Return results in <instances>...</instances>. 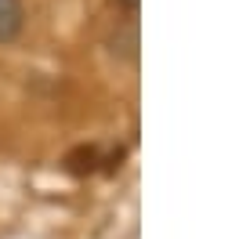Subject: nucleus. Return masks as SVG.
<instances>
[{
  "instance_id": "f257e3e1",
  "label": "nucleus",
  "mask_w": 250,
  "mask_h": 239,
  "mask_svg": "<svg viewBox=\"0 0 250 239\" xmlns=\"http://www.w3.org/2000/svg\"><path fill=\"white\" fill-rule=\"evenodd\" d=\"M22 0H0V44H11L22 33Z\"/></svg>"
},
{
  "instance_id": "f03ea898",
  "label": "nucleus",
  "mask_w": 250,
  "mask_h": 239,
  "mask_svg": "<svg viewBox=\"0 0 250 239\" xmlns=\"http://www.w3.org/2000/svg\"><path fill=\"white\" fill-rule=\"evenodd\" d=\"M124 4H127V7H134V4H138V0H124Z\"/></svg>"
}]
</instances>
